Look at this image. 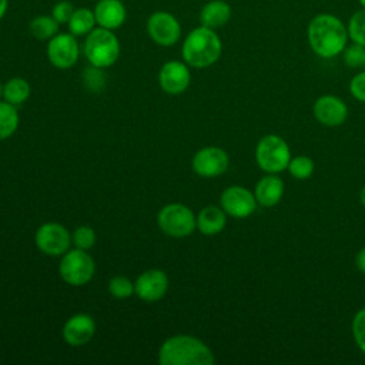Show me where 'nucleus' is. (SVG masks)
I'll return each instance as SVG.
<instances>
[{"label": "nucleus", "mask_w": 365, "mask_h": 365, "mask_svg": "<svg viewBox=\"0 0 365 365\" xmlns=\"http://www.w3.org/2000/svg\"><path fill=\"white\" fill-rule=\"evenodd\" d=\"M349 93L354 98L365 103V70L355 74L349 81Z\"/></svg>", "instance_id": "nucleus-33"}, {"label": "nucleus", "mask_w": 365, "mask_h": 365, "mask_svg": "<svg viewBox=\"0 0 365 365\" xmlns=\"http://www.w3.org/2000/svg\"><path fill=\"white\" fill-rule=\"evenodd\" d=\"M83 53L91 66L98 68L111 67L120 57V40L113 30L97 26L86 36Z\"/></svg>", "instance_id": "nucleus-4"}, {"label": "nucleus", "mask_w": 365, "mask_h": 365, "mask_svg": "<svg viewBox=\"0 0 365 365\" xmlns=\"http://www.w3.org/2000/svg\"><path fill=\"white\" fill-rule=\"evenodd\" d=\"M168 289V277L161 269H148L138 275L134 281L135 295L147 302L161 299Z\"/></svg>", "instance_id": "nucleus-14"}, {"label": "nucleus", "mask_w": 365, "mask_h": 365, "mask_svg": "<svg viewBox=\"0 0 365 365\" xmlns=\"http://www.w3.org/2000/svg\"><path fill=\"white\" fill-rule=\"evenodd\" d=\"M76 7L71 1L68 0H58L57 3H54V6L51 7V16L61 24H67L70 17L73 16Z\"/></svg>", "instance_id": "nucleus-31"}, {"label": "nucleus", "mask_w": 365, "mask_h": 365, "mask_svg": "<svg viewBox=\"0 0 365 365\" xmlns=\"http://www.w3.org/2000/svg\"><path fill=\"white\" fill-rule=\"evenodd\" d=\"M98 27L115 31L127 20V9L121 0H98L93 7Z\"/></svg>", "instance_id": "nucleus-17"}, {"label": "nucleus", "mask_w": 365, "mask_h": 365, "mask_svg": "<svg viewBox=\"0 0 365 365\" xmlns=\"http://www.w3.org/2000/svg\"><path fill=\"white\" fill-rule=\"evenodd\" d=\"M312 111L317 121L327 127H338L344 124L348 117L346 104L339 97L331 94H325L317 98Z\"/></svg>", "instance_id": "nucleus-15"}, {"label": "nucleus", "mask_w": 365, "mask_h": 365, "mask_svg": "<svg viewBox=\"0 0 365 365\" xmlns=\"http://www.w3.org/2000/svg\"><path fill=\"white\" fill-rule=\"evenodd\" d=\"M352 335L358 348L365 354V307L361 308L352 319Z\"/></svg>", "instance_id": "nucleus-30"}, {"label": "nucleus", "mask_w": 365, "mask_h": 365, "mask_svg": "<svg viewBox=\"0 0 365 365\" xmlns=\"http://www.w3.org/2000/svg\"><path fill=\"white\" fill-rule=\"evenodd\" d=\"M30 93H31L30 84L23 77H11L10 80L6 81V84H3L4 101L13 106L23 104L30 97Z\"/></svg>", "instance_id": "nucleus-23"}, {"label": "nucleus", "mask_w": 365, "mask_h": 365, "mask_svg": "<svg viewBox=\"0 0 365 365\" xmlns=\"http://www.w3.org/2000/svg\"><path fill=\"white\" fill-rule=\"evenodd\" d=\"M359 201H361V204L365 207V185L361 188V191H359Z\"/></svg>", "instance_id": "nucleus-36"}, {"label": "nucleus", "mask_w": 365, "mask_h": 365, "mask_svg": "<svg viewBox=\"0 0 365 365\" xmlns=\"http://www.w3.org/2000/svg\"><path fill=\"white\" fill-rule=\"evenodd\" d=\"M291 160V150L287 141L277 134L264 135L255 147V161L267 174L284 171Z\"/></svg>", "instance_id": "nucleus-5"}, {"label": "nucleus", "mask_w": 365, "mask_h": 365, "mask_svg": "<svg viewBox=\"0 0 365 365\" xmlns=\"http://www.w3.org/2000/svg\"><path fill=\"white\" fill-rule=\"evenodd\" d=\"M96 27H97V21H96L94 11L93 9H88V7H76L73 16L67 23L68 33H71L76 37L87 36Z\"/></svg>", "instance_id": "nucleus-21"}, {"label": "nucleus", "mask_w": 365, "mask_h": 365, "mask_svg": "<svg viewBox=\"0 0 365 365\" xmlns=\"http://www.w3.org/2000/svg\"><path fill=\"white\" fill-rule=\"evenodd\" d=\"M96 334V322L88 314H76L70 317L63 327V338L70 346H83L91 341Z\"/></svg>", "instance_id": "nucleus-16"}, {"label": "nucleus", "mask_w": 365, "mask_h": 365, "mask_svg": "<svg viewBox=\"0 0 365 365\" xmlns=\"http://www.w3.org/2000/svg\"><path fill=\"white\" fill-rule=\"evenodd\" d=\"M348 36L352 43L361 44L365 47V9L356 10L348 20L346 24Z\"/></svg>", "instance_id": "nucleus-25"}, {"label": "nucleus", "mask_w": 365, "mask_h": 365, "mask_svg": "<svg viewBox=\"0 0 365 365\" xmlns=\"http://www.w3.org/2000/svg\"><path fill=\"white\" fill-rule=\"evenodd\" d=\"M96 271V264L93 257L86 250H71L67 251L60 264L58 274L64 282L73 287H80L87 284Z\"/></svg>", "instance_id": "nucleus-7"}, {"label": "nucleus", "mask_w": 365, "mask_h": 365, "mask_svg": "<svg viewBox=\"0 0 365 365\" xmlns=\"http://www.w3.org/2000/svg\"><path fill=\"white\" fill-rule=\"evenodd\" d=\"M1 96H3V84L0 83V97H1Z\"/></svg>", "instance_id": "nucleus-38"}, {"label": "nucleus", "mask_w": 365, "mask_h": 365, "mask_svg": "<svg viewBox=\"0 0 365 365\" xmlns=\"http://www.w3.org/2000/svg\"><path fill=\"white\" fill-rule=\"evenodd\" d=\"M36 247L46 255L58 257L64 255L71 241V235L67 228L58 222H46L40 225L34 235Z\"/></svg>", "instance_id": "nucleus-10"}, {"label": "nucleus", "mask_w": 365, "mask_h": 365, "mask_svg": "<svg viewBox=\"0 0 365 365\" xmlns=\"http://www.w3.org/2000/svg\"><path fill=\"white\" fill-rule=\"evenodd\" d=\"M358 1H359V4H361L364 9H365V0H358Z\"/></svg>", "instance_id": "nucleus-37"}, {"label": "nucleus", "mask_w": 365, "mask_h": 365, "mask_svg": "<svg viewBox=\"0 0 365 365\" xmlns=\"http://www.w3.org/2000/svg\"><path fill=\"white\" fill-rule=\"evenodd\" d=\"M108 292L117 299H125L134 294V282L124 275H115L108 282Z\"/></svg>", "instance_id": "nucleus-27"}, {"label": "nucleus", "mask_w": 365, "mask_h": 365, "mask_svg": "<svg viewBox=\"0 0 365 365\" xmlns=\"http://www.w3.org/2000/svg\"><path fill=\"white\" fill-rule=\"evenodd\" d=\"M157 224L164 234L174 238L187 237L197 228L194 212L180 202L164 205L158 211Z\"/></svg>", "instance_id": "nucleus-6"}, {"label": "nucleus", "mask_w": 365, "mask_h": 365, "mask_svg": "<svg viewBox=\"0 0 365 365\" xmlns=\"http://www.w3.org/2000/svg\"><path fill=\"white\" fill-rule=\"evenodd\" d=\"M71 241L76 245V248L80 250H90L96 242V232L88 225H80L74 230L71 234Z\"/></svg>", "instance_id": "nucleus-28"}, {"label": "nucleus", "mask_w": 365, "mask_h": 365, "mask_svg": "<svg viewBox=\"0 0 365 365\" xmlns=\"http://www.w3.org/2000/svg\"><path fill=\"white\" fill-rule=\"evenodd\" d=\"M160 365H212V351L198 338L174 335L167 338L158 349Z\"/></svg>", "instance_id": "nucleus-2"}, {"label": "nucleus", "mask_w": 365, "mask_h": 365, "mask_svg": "<svg viewBox=\"0 0 365 365\" xmlns=\"http://www.w3.org/2000/svg\"><path fill=\"white\" fill-rule=\"evenodd\" d=\"M307 37L311 50L322 58H332L342 54L349 40L344 21L331 13L314 16L308 23Z\"/></svg>", "instance_id": "nucleus-1"}, {"label": "nucleus", "mask_w": 365, "mask_h": 365, "mask_svg": "<svg viewBox=\"0 0 365 365\" xmlns=\"http://www.w3.org/2000/svg\"><path fill=\"white\" fill-rule=\"evenodd\" d=\"M228 154L215 145L198 150L191 161L194 173L204 178H214L224 174L228 168Z\"/></svg>", "instance_id": "nucleus-12"}, {"label": "nucleus", "mask_w": 365, "mask_h": 365, "mask_svg": "<svg viewBox=\"0 0 365 365\" xmlns=\"http://www.w3.org/2000/svg\"><path fill=\"white\" fill-rule=\"evenodd\" d=\"M364 67H365V58H364Z\"/></svg>", "instance_id": "nucleus-39"}, {"label": "nucleus", "mask_w": 365, "mask_h": 365, "mask_svg": "<svg viewBox=\"0 0 365 365\" xmlns=\"http://www.w3.org/2000/svg\"><path fill=\"white\" fill-rule=\"evenodd\" d=\"M232 16V9L225 0H210L200 10V24L210 29L224 27Z\"/></svg>", "instance_id": "nucleus-19"}, {"label": "nucleus", "mask_w": 365, "mask_h": 365, "mask_svg": "<svg viewBox=\"0 0 365 365\" xmlns=\"http://www.w3.org/2000/svg\"><path fill=\"white\" fill-rule=\"evenodd\" d=\"M342 58L344 63L348 67H361L364 66V58H365V47L356 43H352L351 46L346 44V47L342 51Z\"/></svg>", "instance_id": "nucleus-29"}, {"label": "nucleus", "mask_w": 365, "mask_h": 365, "mask_svg": "<svg viewBox=\"0 0 365 365\" xmlns=\"http://www.w3.org/2000/svg\"><path fill=\"white\" fill-rule=\"evenodd\" d=\"M19 127V114L16 106L0 101V140L11 137Z\"/></svg>", "instance_id": "nucleus-24"}, {"label": "nucleus", "mask_w": 365, "mask_h": 365, "mask_svg": "<svg viewBox=\"0 0 365 365\" xmlns=\"http://www.w3.org/2000/svg\"><path fill=\"white\" fill-rule=\"evenodd\" d=\"M83 80L88 88L94 90V91L100 90L104 84L103 68H98V67H94L90 64V67H87V70L83 71Z\"/></svg>", "instance_id": "nucleus-32"}, {"label": "nucleus", "mask_w": 365, "mask_h": 365, "mask_svg": "<svg viewBox=\"0 0 365 365\" xmlns=\"http://www.w3.org/2000/svg\"><path fill=\"white\" fill-rule=\"evenodd\" d=\"M7 10H9V0H0V20L4 19Z\"/></svg>", "instance_id": "nucleus-35"}, {"label": "nucleus", "mask_w": 365, "mask_h": 365, "mask_svg": "<svg viewBox=\"0 0 365 365\" xmlns=\"http://www.w3.org/2000/svg\"><path fill=\"white\" fill-rule=\"evenodd\" d=\"M60 30V23L51 14H38L29 23L30 34L40 41H48Z\"/></svg>", "instance_id": "nucleus-22"}, {"label": "nucleus", "mask_w": 365, "mask_h": 365, "mask_svg": "<svg viewBox=\"0 0 365 365\" xmlns=\"http://www.w3.org/2000/svg\"><path fill=\"white\" fill-rule=\"evenodd\" d=\"M284 182L277 174H267L258 180L254 195L259 205L269 208L281 201L284 195Z\"/></svg>", "instance_id": "nucleus-18"}, {"label": "nucleus", "mask_w": 365, "mask_h": 365, "mask_svg": "<svg viewBox=\"0 0 365 365\" xmlns=\"http://www.w3.org/2000/svg\"><path fill=\"white\" fill-rule=\"evenodd\" d=\"M191 81L188 64L178 60L164 63L158 71V83L163 91L171 96L182 94Z\"/></svg>", "instance_id": "nucleus-13"}, {"label": "nucleus", "mask_w": 365, "mask_h": 365, "mask_svg": "<svg viewBox=\"0 0 365 365\" xmlns=\"http://www.w3.org/2000/svg\"><path fill=\"white\" fill-rule=\"evenodd\" d=\"M147 34L157 46L171 47L181 37V24L178 19L165 10L151 13L145 23Z\"/></svg>", "instance_id": "nucleus-8"}, {"label": "nucleus", "mask_w": 365, "mask_h": 365, "mask_svg": "<svg viewBox=\"0 0 365 365\" xmlns=\"http://www.w3.org/2000/svg\"><path fill=\"white\" fill-rule=\"evenodd\" d=\"M314 161L308 157V155H297V157H291L289 164L287 167V170L289 171V174L297 178V180H307L314 173Z\"/></svg>", "instance_id": "nucleus-26"}, {"label": "nucleus", "mask_w": 365, "mask_h": 365, "mask_svg": "<svg viewBox=\"0 0 365 365\" xmlns=\"http://www.w3.org/2000/svg\"><path fill=\"white\" fill-rule=\"evenodd\" d=\"M46 54L48 61L60 70L71 68L80 57L77 37L71 33H57L47 41Z\"/></svg>", "instance_id": "nucleus-9"}, {"label": "nucleus", "mask_w": 365, "mask_h": 365, "mask_svg": "<svg viewBox=\"0 0 365 365\" xmlns=\"http://www.w3.org/2000/svg\"><path fill=\"white\" fill-rule=\"evenodd\" d=\"M222 53V41L217 30L198 26L184 38L181 46L182 61L192 68H207L218 61Z\"/></svg>", "instance_id": "nucleus-3"}, {"label": "nucleus", "mask_w": 365, "mask_h": 365, "mask_svg": "<svg viewBox=\"0 0 365 365\" xmlns=\"http://www.w3.org/2000/svg\"><path fill=\"white\" fill-rule=\"evenodd\" d=\"M254 192L241 185L227 187L220 197V205L227 215L234 218H247L257 210Z\"/></svg>", "instance_id": "nucleus-11"}, {"label": "nucleus", "mask_w": 365, "mask_h": 365, "mask_svg": "<svg viewBox=\"0 0 365 365\" xmlns=\"http://www.w3.org/2000/svg\"><path fill=\"white\" fill-rule=\"evenodd\" d=\"M355 264H356V268H358L362 274H365V247H362V248L358 251V254H356V257H355Z\"/></svg>", "instance_id": "nucleus-34"}, {"label": "nucleus", "mask_w": 365, "mask_h": 365, "mask_svg": "<svg viewBox=\"0 0 365 365\" xmlns=\"http://www.w3.org/2000/svg\"><path fill=\"white\" fill-rule=\"evenodd\" d=\"M197 230L204 235H215L221 232L227 224V214L221 207L208 205L204 207L198 215H195Z\"/></svg>", "instance_id": "nucleus-20"}]
</instances>
